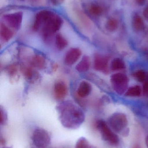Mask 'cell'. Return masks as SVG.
<instances>
[{
    "mask_svg": "<svg viewBox=\"0 0 148 148\" xmlns=\"http://www.w3.org/2000/svg\"><path fill=\"white\" fill-rule=\"evenodd\" d=\"M109 59L107 56L96 54L94 59V68L95 70L101 72L107 71Z\"/></svg>",
    "mask_w": 148,
    "mask_h": 148,
    "instance_id": "cell-11",
    "label": "cell"
},
{
    "mask_svg": "<svg viewBox=\"0 0 148 148\" xmlns=\"http://www.w3.org/2000/svg\"><path fill=\"white\" fill-rule=\"evenodd\" d=\"M3 20L9 27L15 30H19L21 26L23 13L21 11L6 14L3 16Z\"/></svg>",
    "mask_w": 148,
    "mask_h": 148,
    "instance_id": "cell-7",
    "label": "cell"
},
{
    "mask_svg": "<svg viewBox=\"0 0 148 148\" xmlns=\"http://www.w3.org/2000/svg\"><path fill=\"white\" fill-rule=\"evenodd\" d=\"M30 1L34 3H36L39 2L40 0H30Z\"/></svg>",
    "mask_w": 148,
    "mask_h": 148,
    "instance_id": "cell-31",
    "label": "cell"
},
{
    "mask_svg": "<svg viewBox=\"0 0 148 148\" xmlns=\"http://www.w3.org/2000/svg\"><path fill=\"white\" fill-rule=\"evenodd\" d=\"M23 72H24V75L26 77V78H28V79H31L34 75V73L30 69H24V71H23Z\"/></svg>",
    "mask_w": 148,
    "mask_h": 148,
    "instance_id": "cell-25",
    "label": "cell"
},
{
    "mask_svg": "<svg viewBox=\"0 0 148 148\" xmlns=\"http://www.w3.org/2000/svg\"><path fill=\"white\" fill-rule=\"evenodd\" d=\"M146 0H136V2L140 5H143L145 3Z\"/></svg>",
    "mask_w": 148,
    "mask_h": 148,
    "instance_id": "cell-30",
    "label": "cell"
},
{
    "mask_svg": "<svg viewBox=\"0 0 148 148\" xmlns=\"http://www.w3.org/2000/svg\"><path fill=\"white\" fill-rule=\"evenodd\" d=\"M32 143L36 148H46L50 145L51 137L48 132L42 128L36 129L31 136Z\"/></svg>",
    "mask_w": 148,
    "mask_h": 148,
    "instance_id": "cell-4",
    "label": "cell"
},
{
    "mask_svg": "<svg viewBox=\"0 0 148 148\" xmlns=\"http://www.w3.org/2000/svg\"><path fill=\"white\" fill-rule=\"evenodd\" d=\"M146 145H147V147L148 148V135L147 136V137H146Z\"/></svg>",
    "mask_w": 148,
    "mask_h": 148,
    "instance_id": "cell-32",
    "label": "cell"
},
{
    "mask_svg": "<svg viewBox=\"0 0 148 148\" xmlns=\"http://www.w3.org/2000/svg\"><path fill=\"white\" fill-rule=\"evenodd\" d=\"M53 12L50 10H43L37 13L35 16L33 26L34 31H37L43 25L46 20L50 16Z\"/></svg>",
    "mask_w": 148,
    "mask_h": 148,
    "instance_id": "cell-9",
    "label": "cell"
},
{
    "mask_svg": "<svg viewBox=\"0 0 148 148\" xmlns=\"http://www.w3.org/2000/svg\"><path fill=\"white\" fill-rule=\"evenodd\" d=\"M63 23V20L60 16L52 13L42 26V33L44 40H50L51 36L60 30Z\"/></svg>",
    "mask_w": 148,
    "mask_h": 148,
    "instance_id": "cell-2",
    "label": "cell"
},
{
    "mask_svg": "<svg viewBox=\"0 0 148 148\" xmlns=\"http://www.w3.org/2000/svg\"><path fill=\"white\" fill-rule=\"evenodd\" d=\"M2 148H12L11 147H3Z\"/></svg>",
    "mask_w": 148,
    "mask_h": 148,
    "instance_id": "cell-34",
    "label": "cell"
},
{
    "mask_svg": "<svg viewBox=\"0 0 148 148\" xmlns=\"http://www.w3.org/2000/svg\"><path fill=\"white\" fill-rule=\"evenodd\" d=\"M30 63L33 67L38 69H42L45 67L46 60L42 56L36 55L31 58Z\"/></svg>",
    "mask_w": 148,
    "mask_h": 148,
    "instance_id": "cell-15",
    "label": "cell"
},
{
    "mask_svg": "<svg viewBox=\"0 0 148 148\" xmlns=\"http://www.w3.org/2000/svg\"><path fill=\"white\" fill-rule=\"evenodd\" d=\"M96 127L101 133L102 138L111 144L116 145L119 142L118 136L115 134L103 120H98L96 123Z\"/></svg>",
    "mask_w": 148,
    "mask_h": 148,
    "instance_id": "cell-3",
    "label": "cell"
},
{
    "mask_svg": "<svg viewBox=\"0 0 148 148\" xmlns=\"http://www.w3.org/2000/svg\"><path fill=\"white\" fill-rule=\"evenodd\" d=\"M90 66V60L89 57L84 56L76 66V69L79 73H85L89 70Z\"/></svg>",
    "mask_w": 148,
    "mask_h": 148,
    "instance_id": "cell-14",
    "label": "cell"
},
{
    "mask_svg": "<svg viewBox=\"0 0 148 148\" xmlns=\"http://www.w3.org/2000/svg\"><path fill=\"white\" fill-rule=\"evenodd\" d=\"M111 84L115 91L119 94L122 95L127 90L129 79L125 74L117 73L111 77Z\"/></svg>",
    "mask_w": 148,
    "mask_h": 148,
    "instance_id": "cell-5",
    "label": "cell"
},
{
    "mask_svg": "<svg viewBox=\"0 0 148 148\" xmlns=\"http://www.w3.org/2000/svg\"><path fill=\"white\" fill-rule=\"evenodd\" d=\"M143 91L144 94L148 95V80L145 81L143 86Z\"/></svg>",
    "mask_w": 148,
    "mask_h": 148,
    "instance_id": "cell-28",
    "label": "cell"
},
{
    "mask_svg": "<svg viewBox=\"0 0 148 148\" xmlns=\"http://www.w3.org/2000/svg\"><path fill=\"white\" fill-rule=\"evenodd\" d=\"M109 124L113 130L117 133L122 132L128 125V120L126 115L121 113H116L110 116Z\"/></svg>",
    "mask_w": 148,
    "mask_h": 148,
    "instance_id": "cell-6",
    "label": "cell"
},
{
    "mask_svg": "<svg viewBox=\"0 0 148 148\" xmlns=\"http://www.w3.org/2000/svg\"><path fill=\"white\" fill-rule=\"evenodd\" d=\"M133 75L136 80L141 82H145L147 79L146 73L143 70H138L134 73Z\"/></svg>",
    "mask_w": 148,
    "mask_h": 148,
    "instance_id": "cell-23",
    "label": "cell"
},
{
    "mask_svg": "<svg viewBox=\"0 0 148 148\" xmlns=\"http://www.w3.org/2000/svg\"><path fill=\"white\" fill-rule=\"evenodd\" d=\"M8 122V115L5 110L1 108V119L0 122L1 125H4L7 124Z\"/></svg>",
    "mask_w": 148,
    "mask_h": 148,
    "instance_id": "cell-24",
    "label": "cell"
},
{
    "mask_svg": "<svg viewBox=\"0 0 148 148\" xmlns=\"http://www.w3.org/2000/svg\"><path fill=\"white\" fill-rule=\"evenodd\" d=\"M55 44L58 49L62 50L67 47L68 45V42L62 35L58 34L55 36Z\"/></svg>",
    "mask_w": 148,
    "mask_h": 148,
    "instance_id": "cell-16",
    "label": "cell"
},
{
    "mask_svg": "<svg viewBox=\"0 0 148 148\" xmlns=\"http://www.w3.org/2000/svg\"><path fill=\"white\" fill-rule=\"evenodd\" d=\"M8 72L9 74L11 75H14L17 72V68L14 65H11L9 67L8 69Z\"/></svg>",
    "mask_w": 148,
    "mask_h": 148,
    "instance_id": "cell-26",
    "label": "cell"
},
{
    "mask_svg": "<svg viewBox=\"0 0 148 148\" xmlns=\"http://www.w3.org/2000/svg\"><path fill=\"white\" fill-rule=\"evenodd\" d=\"M141 93V87L138 85H136L129 88L126 91L125 95L129 97H138L140 95Z\"/></svg>",
    "mask_w": 148,
    "mask_h": 148,
    "instance_id": "cell-19",
    "label": "cell"
},
{
    "mask_svg": "<svg viewBox=\"0 0 148 148\" xmlns=\"http://www.w3.org/2000/svg\"><path fill=\"white\" fill-rule=\"evenodd\" d=\"M89 12L95 16H100L102 14L103 9L101 6L95 3H92L89 6Z\"/></svg>",
    "mask_w": 148,
    "mask_h": 148,
    "instance_id": "cell-22",
    "label": "cell"
},
{
    "mask_svg": "<svg viewBox=\"0 0 148 148\" xmlns=\"http://www.w3.org/2000/svg\"><path fill=\"white\" fill-rule=\"evenodd\" d=\"M75 148H94V147L85 137H81L76 142Z\"/></svg>",
    "mask_w": 148,
    "mask_h": 148,
    "instance_id": "cell-21",
    "label": "cell"
},
{
    "mask_svg": "<svg viewBox=\"0 0 148 148\" xmlns=\"http://www.w3.org/2000/svg\"><path fill=\"white\" fill-rule=\"evenodd\" d=\"M57 110L60 121L66 128L76 129L85 121L84 112L80 107L70 101L60 103L57 106Z\"/></svg>",
    "mask_w": 148,
    "mask_h": 148,
    "instance_id": "cell-1",
    "label": "cell"
},
{
    "mask_svg": "<svg viewBox=\"0 0 148 148\" xmlns=\"http://www.w3.org/2000/svg\"><path fill=\"white\" fill-rule=\"evenodd\" d=\"M119 27V22L115 18H111L107 22L106 28L109 32H114Z\"/></svg>",
    "mask_w": 148,
    "mask_h": 148,
    "instance_id": "cell-20",
    "label": "cell"
},
{
    "mask_svg": "<svg viewBox=\"0 0 148 148\" xmlns=\"http://www.w3.org/2000/svg\"><path fill=\"white\" fill-rule=\"evenodd\" d=\"M82 51L78 48H72L68 50L64 57L65 64L72 66L76 63L82 56Z\"/></svg>",
    "mask_w": 148,
    "mask_h": 148,
    "instance_id": "cell-8",
    "label": "cell"
},
{
    "mask_svg": "<svg viewBox=\"0 0 148 148\" xmlns=\"http://www.w3.org/2000/svg\"><path fill=\"white\" fill-rule=\"evenodd\" d=\"M126 68L125 63L120 58H116L112 61L111 64V69L113 71H119Z\"/></svg>",
    "mask_w": 148,
    "mask_h": 148,
    "instance_id": "cell-18",
    "label": "cell"
},
{
    "mask_svg": "<svg viewBox=\"0 0 148 148\" xmlns=\"http://www.w3.org/2000/svg\"><path fill=\"white\" fill-rule=\"evenodd\" d=\"M50 3L54 6H59L63 3L64 0H50Z\"/></svg>",
    "mask_w": 148,
    "mask_h": 148,
    "instance_id": "cell-27",
    "label": "cell"
},
{
    "mask_svg": "<svg viewBox=\"0 0 148 148\" xmlns=\"http://www.w3.org/2000/svg\"><path fill=\"white\" fill-rule=\"evenodd\" d=\"M143 16L147 20H148V4L146 6L143 11Z\"/></svg>",
    "mask_w": 148,
    "mask_h": 148,
    "instance_id": "cell-29",
    "label": "cell"
},
{
    "mask_svg": "<svg viewBox=\"0 0 148 148\" xmlns=\"http://www.w3.org/2000/svg\"><path fill=\"white\" fill-rule=\"evenodd\" d=\"M133 26L136 31H142L144 29V23L143 20L139 15H135L133 17Z\"/></svg>",
    "mask_w": 148,
    "mask_h": 148,
    "instance_id": "cell-17",
    "label": "cell"
},
{
    "mask_svg": "<svg viewBox=\"0 0 148 148\" xmlns=\"http://www.w3.org/2000/svg\"><path fill=\"white\" fill-rule=\"evenodd\" d=\"M14 36L13 31L4 23H1L0 24V36L1 39L5 42L10 40Z\"/></svg>",
    "mask_w": 148,
    "mask_h": 148,
    "instance_id": "cell-13",
    "label": "cell"
},
{
    "mask_svg": "<svg viewBox=\"0 0 148 148\" xmlns=\"http://www.w3.org/2000/svg\"><path fill=\"white\" fill-rule=\"evenodd\" d=\"M134 148H141L140 147V146H139V145H138V144H136V145H135L134 146Z\"/></svg>",
    "mask_w": 148,
    "mask_h": 148,
    "instance_id": "cell-33",
    "label": "cell"
},
{
    "mask_svg": "<svg viewBox=\"0 0 148 148\" xmlns=\"http://www.w3.org/2000/svg\"><path fill=\"white\" fill-rule=\"evenodd\" d=\"M68 87L65 82L58 81L55 83L54 93L55 98L58 100L65 98L68 94Z\"/></svg>",
    "mask_w": 148,
    "mask_h": 148,
    "instance_id": "cell-10",
    "label": "cell"
},
{
    "mask_svg": "<svg viewBox=\"0 0 148 148\" xmlns=\"http://www.w3.org/2000/svg\"><path fill=\"white\" fill-rule=\"evenodd\" d=\"M92 87L91 84L86 81L81 82L77 90V94L78 96L81 98H85L92 91Z\"/></svg>",
    "mask_w": 148,
    "mask_h": 148,
    "instance_id": "cell-12",
    "label": "cell"
}]
</instances>
